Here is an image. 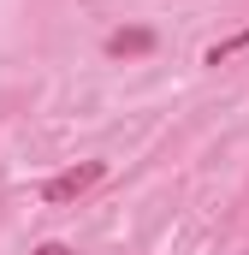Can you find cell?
I'll return each mask as SVG.
<instances>
[{
  "mask_svg": "<svg viewBox=\"0 0 249 255\" xmlns=\"http://www.w3.org/2000/svg\"><path fill=\"white\" fill-rule=\"evenodd\" d=\"M101 178H107V160H77V166H65V172H54V178L42 184V202L65 208V202H77L83 190H95Z\"/></svg>",
  "mask_w": 249,
  "mask_h": 255,
  "instance_id": "6da1fadb",
  "label": "cell"
},
{
  "mask_svg": "<svg viewBox=\"0 0 249 255\" xmlns=\"http://www.w3.org/2000/svg\"><path fill=\"white\" fill-rule=\"evenodd\" d=\"M154 48V30H113L107 36V54L113 60H136V54H148Z\"/></svg>",
  "mask_w": 249,
  "mask_h": 255,
  "instance_id": "7a4b0ae2",
  "label": "cell"
},
{
  "mask_svg": "<svg viewBox=\"0 0 249 255\" xmlns=\"http://www.w3.org/2000/svg\"><path fill=\"white\" fill-rule=\"evenodd\" d=\"M244 48H249V30H238V36H226V42H214V48H208V65H226L232 54H244Z\"/></svg>",
  "mask_w": 249,
  "mask_h": 255,
  "instance_id": "3957f363",
  "label": "cell"
},
{
  "mask_svg": "<svg viewBox=\"0 0 249 255\" xmlns=\"http://www.w3.org/2000/svg\"><path fill=\"white\" fill-rule=\"evenodd\" d=\"M36 255H77V250H65V244H36Z\"/></svg>",
  "mask_w": 249,
  "mask_h": 255,
  "instance_id": "277c9868",
  "label": "cell"
}]
</instances>
